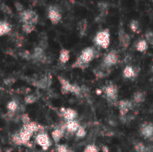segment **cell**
<instances>
[{
	"instance_id": "33",
	"label": "cell",
	"mask_w": 153,
	"mask_h": 152,
	"mask_svg": "<svg viewBox=\"0 0 153 152\" xmlns=\"http://www.w3.org/2000/svg\"><path fill=\"white\" fill-rule=\"evenodd\" d=\"M83 152H100V150L95 144H89L85 147Z\"/></svg>"
},
{
	"instance_id": "37",
	"label": "cell",
	"mask_w": 153,
	"mask_h": 152,
	"mask_svg": "<svg viewBox=\"0 0 153 152\" xmlns=\"http://www.w3.org/2000/svg\"><path fill=\"white\" fill-rule=\"evenodd\" d=\"M21 119H22V124H23V125L29 124V123L30 122V117H29V116H28V115H26V114L22 115Z\"/></svg>"
},
{
	"instance_id": "25",
	"label": "cell",
	"mask_w": 153,
	"mask_h": 152,
	"mask_svg": "<svg viewBox=\"0 0 153 152\" xmlns=\"http://www.w3.org/2000/svg\"><path fill=\"white\" fill-rule=\"evenodd\" d=\"M135 48L139 52H145L148 49V41L145 39L138 40L135 45Z\"/></svg>"
},
{
	"instance_id": "22",
	"label": "cell",
	"mask_w": 153,
	"mask_h": 152,
	"mask_svg": "<svg viewBox=\"0 0 153 152\" xmlns=\"http://www.w3.org/2000/svg\"><path fill=\"white\" fill-rule=\"evenodd\" d=\"M123 75L125 78L126 79H133L135 77L136 75V72L134 70V68L131 65H127L125 67L124 71H123Z\"/></svg>"
},
{
	"instance_id": "29",
	"label": "cell",
	"mask_w": 153,
	"mask_h": 152,
	"mask_svg": "<svg viewBox=\"0 0 153 152\" xmlns=\"http://www.w3.org/2000/svg\"><path fill=\"white\" fill-rule=\"evenodd\" d=\"M74 134H75V136H76V138H77V139H83V138L86 136L87 132H86V130H85V128H84V127L80 126V127H79V129L77 130V132H76Z\"/></svg>"
},
{
	"instance_id": "3",
	"label": "cell",
	"mask_w": 153,
	"mask_h": 152,
	"mask_svg": "<svg viewBox=\"0 0 153 152\" xmlns=\"http://www.w3.org/2000/svg\"><path fill=\"white\" fill-rule=\"evenodd\" d=\"M93 42L96 46L101 47V48H108L110 44V33L108 29L100 30L99 32L96 33Z\"/></svg>"
},
{
	"instance_id": "20",
	"label": "cell",
	"mask_w": 153,
	"mask_h": 152,
	"mask_svg": "<svg viewBox=\"0 0 153 152\" xmlns=\"http://www.w3.org/2000/svg\"><path fill=\"white\" fill-rule=\"evenodd\" d=\"M19 108H20V104L17 100L15 99H13V100H10L7 105H6V108H7V111H8V114L10 115H13L15 114L18 110H19Z\"/></svg>"
},
{
	"instance_id": "2",
	"label": "cell",
	"mask_w": 153,
	"mask_h": 152,
	"mask_svg": "<svg viewBox=\"0 0 153 152\" xmlns=\"http://www.w3.org/2000/svg\"><path fill=\"white\" fill-rule=\"evenodd\" d=\"M58 80L61 85V92L64 95H66L68 93H73L74 95L76 96H81L82 94V89L81 86L74 84V83H71L68 80L58 76Z\"/></svg>"
},
{
	"instance_id": "4",
	"label": "cell",
	"mask_w": 153,
	"mask_h": 152,
	"mask_svg": "<svg viewBox=\"0 0 153 152\" xmlns=\"http://www.w3.org/2000/svg\"><path fill=\"white\" fill-rule=\"evenodd\" d=\"M19 17L22 23H30L36 26L39 22V14L32 9H24L19 13Z\"/></svg>"
},
{
	"instance_id": "40",
	"label": "cell",
	"mask_w": 153,
	"mask_h": 152,
	"mask_svg": "<svg viewBox=\"0 0 153 152\" xmlns=\"http://www.w3.org/2000/svg\"><path fill=\"white\" fill-rule=\"evenodd\" d=\"M151 43H152V46H153V40H152V42H151Z\"/></svg>"
},
{
	"instance_id": "39",
	"label": "cell",
	"mask_w": 153,
	"mask_h": 152,
	"mask_svg": "<svg viewBox=\"0 0 153 152\" xmlns=\"http://www.w3.org/2000/svg\"><path fill=\"white\" fill-rule=\"evenodd\" d=\"M15 7H16V10H17V12L20 13H22L23 10H24V7L20 4V3H15Z\"/></svg>"
},
{
	"instance_id": "17",
	"label": "cell",
	"mask_w": 153,
	"mask_h": 152,
	"mask_svg": "<svg viewBox=\"0 0 153 152\" xmlns=\"http://www.w3.org/2000/svg\"><path fill=\"white\" fill-rule=\"evenodd\" d=\"M118 39H119L120 46L123 48H127L129 47L130 42H131V38L126 32V30H119V32H118Z\"/></svg>"
},
{
	"instance_id": "30",
	"label": "cell",
	"mask_w": 153,
	"mask_h": 152,
	"mask_svg": "<svg viewBox=\"0 0 153 152\" xmlns=\"http://www.w3.org/2000/svg\"><path fill=\"white\" fill-rule=\"evenodd\" d=\"M56 152H71V150L67 145L65 144H56Z\"/></svg>"
},
{
	"instance_id": "5",
	"label": "cell",
	"mask_w": 153,
	"mask_h": 152,
	"mask_svg": "<svg viewBox=\"0 0 153 152\" xmlns=\"http://www.w3.org/2000/svg\"><path fill=\"white\" fill-rule=\"evenodd\" d=\"M35 142L44 151H48L50 148L51 144H52L49 135L47 133H45L44 131L40 132V133H38L36 134V136H35Z\"/></svg>"
},
{
	"instance_id": "14",
	"label": "cell",
	"mask_w": 153,
	"mask_h": 152,
	"mask_svg": "<svg viewBox=\"0 0 153 152\" xmlns=\"http://www.w3.org/2000/svg\"><path fill=\"white\" fill-rule=\"evenodd\" d=\"M98 9H99L100 14L96 18V21L100 22V21H103L104 18L107 16L108 10H109V4L107 2H100L98 4Z\"/></svg>"
},
{
	"instance_id": "28",
	"label": "cell",
	"mask_w": 153,
	"mask_h": 152,
	"mask_svg": "<svg viewBox=\"0 0 153 152\" xmlns=\"http://www.w3.org/2000/svg\"><path fill=\"white\" fill-rule=\"evenodd\" d=\"M130 29L134 33H138L140 31V23L137 20H133L130 22Z\"/></svg>"
},
{
	"instance_id": "41",
	"label": "cell",
	"mask_w": 153,
	"mask_h": 152,
	"mask_svg": "<svg viewBox=\"0 0 153 152\" xmlns=\"http://www.w3.org/2000/svg\"><path fill=\"white\" fill-rule=\"evenodd\" d=\"M152 3H153V0H152Z\"/></svg>"
},
{
	"instance_id": "19",
	"label": "cell",
	"mask_w": 153,
	"mask_h": 152,
	"mask_svg": "<svg viewBox=\"0 0 153 152\" xmlns=\"http://www.w3.org/2000/svg\"><path fill=\"white\" fill-rule=\"evenodd\" d=\"M12 31V25L7 21H0V37L9 34Z\"/></svg>"
},
{
	"instance_id": "38",
	"label": "cell",
	"mask_w": 153,
	"mask_h": 152,
	"mask_svg": "<svg viewBox=\"0 0 153 152\" xmlns=\"http://www.w3.org/2000/svg\"><path fill=\"white\" fill-rule=\"evenodd\" d=\"M146 39L148 40V41H152L153 40V31L152 30H150V31H147L146 32Z\"/></svg>"
},
{
	"instance_id": "36",
	"label": "cell",
	"mask_w": 153,
	"mask_h": 152,
	"mask_svg": "<svg viewBox=\"0 0 153 152\" xmlns=\"http://www.w3.org/2000/svg\"><path fill=\"white\" fill-rule=\"evenodd\" d=\"M21 55H22V56L24 59L31 60V53H30V52H29L28 50H24Z\"/></svg>"
},
{
	"instance_id": "32",
	"label": "cell",
	"mask_w": 153,
	"mask_h": 152,
	"mask_svg": "<svg viewBox=\"0 0 153 152\" xmlns=\"http://www.w3.org/2000/svg\"><path fill=\"white\" fill-rule=\"evenodd\" d=\"M134 150L136 152H147V148L143 142H138L134 145Z\"/></svg>"
},
{
	"instance_id": "16",
	"label": "cell",
	"mask_w": 153,
	"mask_h": 152,
	"mask_svg": "<svg viewBox=\"0 0 153 152\" xmlns=\"http://www.w3.org/2000/svg\"><path fill=\"white\" fill-rule=\"evenodd\" d=\"M18 134H19V137L21 139V142H22V145H24V146H28V144L30 143V138L32 137V133H30L28 130H26L25 128L22 127L20 129L19 132H17Z\"/></svg>"
},
{
	"instance_id": "34",
	"label": "cell",
	"mask_w": 153,
	"mask_h": 152,
	"mask_svg": "<svg viewBox=\"0 0 153 152\" xmlns=\"http://www.w3.org/2000/svg\"><path fill=\"white\" fill-rule=\"evenodd\" d=\"M11 139H12V142H13L15 145L22 146V142H21V139H20L19 134H18V133H17V132H16V133H14L12 135Z\"/></svg>"
},
{
	"instance_id": "23",
	"label": "cell",
	"mask_w": 153,
	"mask_h": 152,
	"mask_svg": "<svg viewBox=\"0 0 153 152\" xmlns=\"http://www.w3.org/2000/svg\"><path fill=\"white\" fill-rule=\"evenodd\" d=\"M50 84H51V76H49V75L43 77L42 79L39 80V82L36 83V85L41 89H45V88L48 87Z\"/></svg>"
},
{
	"instance_id": "35",
	"label": "cell",
	"mask_w": 153,
	"mask_h": 152,
	"mask_svg": "<svg viewBox=\"0 0 153 152\" xmlns=\"http://www.w3.org/2000/svg\"><path fill=\"white\" fill-rule=\"evenodd\" d=\"M0 10L3 12V13H6V14H9V15H13V12H12V9L7 5V4H1V6H0Z\"/></svg>"
},
{
	"instance_id": "31",
	"label": "cell",
	"mask_w": 153,
	"mask_h": 152,
	"mask_svg": "<svg viewBox=\"0 0 153 152\" xmlns=\"http://www.w3.org/2000/svg\"><path fill=\"white\" fill-rule=\"evenodd\" d=\"M24 101H25V104H29V105L33 104V103H35L37 101V97L35 95H32V94L28 95V96L25 97Z\"/></svg>"
},
{
	"instance_id": "6",
	"label": "cell",
	"mask_w": 153,
	"mask_h": 152,
	"mask_svg": "<svg viewBox=\"0 0 153 152\" xmlns=\"http://www.w3.org/2000/svg\"><path fill=\"white\" fill-rule=\"evenodd\" d=\"M48 18L53 24H58L62 20V12L57 5H49L48 8Z\"/></svg>"
},
{
	"instance_id": "15",
	"label": "cell",
	"mask_w": 153,
	"mask_h": 152,
	"mask_svg": "<svg viewBox=\"0 0 153 152\" xmlns=\"http://www.w3.org/2000/svg\"><path fill=\"white\" fill-rule=\"evenodd\" d=\"M22 127L25 128L26 130H28L32 134H35V133L37 134L38 133L43 132V129H44V126H42L41 125L38 124L36 122H32V121H30L29 124L23 125Z\"/></svg>"
},
{
	"instance_id": "9",
	"label": "cell",
	"mask_w": 153,
	"mask_h": 152,
	"mask_svg": "<svg viewBox=\"0 0 153 152\" xmlns=\"http://www.w3.org/2000/svg\"><path fill=\"white\" fill-rule=\"evenodd\" d=\"M59 114H60V116L63 117V119L65 122L76 120V118L78 116L77 112L71 108H61Z\"/></svg>"
},
{
	"instance_id": "21",
	"label": "cell",
	"mask_w": 153,
	"mask_h": 152,
	"mask_svg": "<svg viewBox=\"0 0 153 152\" xmlns=\"http://www.w3.org/2000/svg\"><path fill=\"white\" fill-rule=\"evenodd\" d=\"M70 59V52L68 49L62 48L59 52V56H58V61L61 65L66 64Z\"/></svg>"
},
{
	"instance_id": "18",
	"label": "cell",
	"mask_w": 153,
	"mask_h": 152,
	"mask_svg": "<svg viewBox=\"0 0 153 152\" xmlns=\"http://www.w3.org/2000/svg\"><path fill=\"white\" fill-rule=\"evenodd\" d=\"M64 125H65V132H67L68 133H71V134H74L77 132V130L79 129V127L81 126L79 121H77V120L65 122V123H64Z\"/></svg>"
},
{
	"instance_id": "7",
	"label": "cell",
	"mask_w": 153,
	"mask_h": 152,
	"mask_svg": "<svg viewBox=\"0 0 153 152\" xmlns=\"http://www.w3.org/2000/svg\"><path fill=\"white\" fill-rule=\"evenodd\" d=\"M103 92L106 95V98L110 101H117V94H118V89L116 85L113 83H110L103 88Z\"/></svg>"
},
{
	"instance_id": "24",
	"label": "cell",
	"mask_w": 153,
	"mask_h": 152,
	"mask_svg": "<svg viewBox=\"0 0 153 152\" xmlns=\"http://www.w3.org/2000/svg\"><path fill=\"white\" fill-rule=\"evenodd\" d=\"M88 30V22L86 19H82L78 23V30L81 36H84Z\"/></svg>"
},
{
	"instance_id": "13",
	"label": "cell",
	"mask_w": 153,
	"mask_h": 152,
	"mask_svg": "<svg viewBox=\"0 0 153 152\" xmlns=\"http://www.w3.org/2000/svg\"><path fill=\"white\" fill-rule=\"evenodd\" d=\"M118 109H119V113L122 116H126L131 109H133V102L130 100H120L118 102Z\"/></svg>"
},
{
	"instance_id": "26",
	"label": "cell",
	"mask_w": 153,
	"mask_h": 152,
	"mask_svg": "<svg viewBox=\"0 0 153 152\" xmlns=\"http://www.w3.org/2000/svg\"><path fill=\"white\" fill-rule=\"evenodd\" d=\"M36 29V26L30 23H22V30L24 33L26 34H30L32 31H34Z\"/></svg>"
},
{
	"instance_id": "11",
	"label": "cell",
	"mask_w": 153,
	"mask_h": 152,
	"mask_svg": "<svg viewBox=\"0 0 153 152\" xmlns=\"http://www.w3.org/2000/svg\"><path fill=\"white\" fill-rule=\"evenodd\" d=\"M65 129L64 124H62L52 131L51 137H52L54 142L56 144H58V142L62 140V138L65 136Z\"/></svg>"
},
{
	"instance_id": "10",
	"label": "cell",
	"mask_w": 153,
	"mask_h": 152,
	"mask_svg": "<svg viewBox=\"0 0 153 152\" xmlns=\"http://www.w3.org/2000/svg\"><path fill=\"white\" fill-rule=\"evenodd\" d=\"M48 59V56L45 53V49L40 47L39 46L36 47L31 53V60L38 63H45Z\"/></svg>"
},
{
	"instance_id": "12",
	"label": "cell",
	"mask_w": 153,
	"mask_h": 152,
	"mask_svg": "<svg viewBox=\"0 0 153 152\" xmlns=\"http://www.w3.org/2000/svg\"><path fill=\"white\" fill-rule=\"evenodd\" d=\"M141 134L146 140H153V124L145 123L141 127Z\"/></svg>"
},
{
	"instance_id": "8",
	"label": "cell",
	"mask_w": 153,
	"mask_h": 152,
	"mask_svg": "<svg viewBox=\"0 0 153 152\" xmlns=\"http://www.w3.org/2000/svg\"><path fill=\"white\" fill-rule=\"evenodd\" d=\"M118 62V55L115 50H112L106 54V56L103 58L102 65L105 67H111L115 65H117Z\"/></svg>"
},
{
	"instance_id": "1",
	"label": "cell",
	"mask_w": 153,
	"mask_h": 152,
	"mask_svg": "<svg viewBox=\"0 0 153 152\" xmlns=\"http://www.w3.org/2000/svg\"><path fill=\"white\" fill-rule=\"evenodd\" d=\"M98 51L93 47H88L82 50L81 54L73 64V68H79V69H85L88 67L89 64L98 56Z\"/></svg>"
},
{
	"instance_id": "27",
	"label": "cell",
	"mask_w": 153,
	"mask_h": 152,
	"mask_svg": "<svg viewBox=\"0 0 153 152\" xmlns=\"http://www.w3.org/2000/svg\"><path fill=\"white\" fill-rule=\"evenodd\" d=\"M144 99H145L144 93L138 91V92L134 93V98H133V102H134L136 104H140V103H143L144 101Z\"/></svg>"
}]
</instances>
